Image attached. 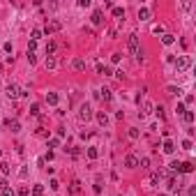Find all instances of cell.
<instances>
[{
	"instance_id": "cell-7",
	"label": "cell",
	"mask_w": 196,
	"mask_h": 196,
	"mask_svg": "<svg viewBox=\"0 0 196 196\" xmlns=\"http://www.w3.org/2000/svg\"><path fill=\"white\" fill-rule=\"evenodd\" d=\"M194 171V164L191 162H182L180 166H178V173H191Z\"/></svg>"
},
{
	"instance_id": "cell-44",
	"label": "cell",
	"mask_w": 196,
	"mask_h": 196,
	"mask_svg": "<svg viewBox=\"0 0 196 196\" xmlns=\"http://www.w3.org/2000/svg\"><path fill=\"white\" fill-rule=\"evenodd\" d=\"M19 194H21V196H28V187H21V189H19Z\"/></svg>"
},
{
	"instance_id": "cell-31",
	"label": "cell",
	"mask_w": 196,
	"mask_h": 196,
	"mask_svg": "<svg viewBox=\"0 0 196 196\" xmlns=\"http://www.w3.org/2000/svg\"><path fill=\"white\" fill-rule=\"evenodd\" d=\"M155 113H157V115H159V118H162V120H164V118H166V113H164V106H157V108H155Z\"/></svg>"
},
{
	"instance_id": "cell-40",
	"label": "cell",
	"mask_w": 196,
	"mask_h": 196,
	"mask_svg": "<svg viewBox=\"0 0 196 196\" xmlns=\"http://www.w3.org/2000/svg\"><path fill=\"white\" fill-rule=\"evenodd\" d=\"M2 196H16V194L9 189V187H7V189H2Z\"/></svg>"
},
{
	"instance_id": "cell-25",
	"label": "cell",
	"mask_w": 196,
	"mask_h": 196,
	"mask_svg": "<svg viewBox=\"0 0 196 196\" xmlns=\"http://www.w3.org/2000/svg\"><path fill=\"white\" fill-rule=\"evenodd\" d=\"M182 118H185V122H194V113H191V111H185V113H182Z\"/></svg>"
},
{
	"instance_id": "cell-24",
	"label": "cell",
	"mask_w": 196,
	"mask_h": 196,
	"mask_svg": "<svg viewBox=\"0 0 196 196\" xmlns=\"http://www.w3.org/2000/svg\"><path fill=\"white\" fill-rule=\"evenodd\" d=\"M32 196H44V187L35 185V187H32Z\"/></svg>"
},
{
	"instance_id": "cell-28",
	"label": "cell",
	"mask_w": 196,
	"mask_h": 196,
	"mask_svg": "<svg viewBox=\"0 0 196 196\" xmlns=\"http://www.w3.org/2000/svg\"><path fill=\"white\" fill-rule=\"evenodd\" d=\"M42 35H44V32H42L39 28H35V30H32V42H37V39L42 37Z\"/></svg>"
},
{
	"instance_id": "cell-8",
	"label": "cell",
	"mask_w": 196,
	"mask_h": 196,
	"mask_svg": "<svg viewBox=\"0 0 196 196\" xmlns=\"http://www.w3.org/2000/svg\"><path fill=\"white\" fill-rule=\"evenodd\" d=\"M72 67L76 69V72H83V69H85V60H83V58H74Z\"/></svg>"
},
{
	"instance_id": "cell-32",
	"label": "cell",
	"mask_w": 196,
	"mask_h": 196,
	"mask_svg": "<svg viewBox=\"0 0 196 196\" xmlns=\"http://www.w3.org/2000/svg\"><path fill=\"white\" fill-rule=\"evenodd\" d=\"M152 32L155 35H164V26H152Z\"/></svg>"
},
{
	"instance_id": "cell-10",
	"label": "cell",
	"mask_w": 196,
	"mask_h": 196,
	"mask_svg": "<svg viewBox=\"0 0 196 196\" xmlns=\"http://www.w3.org/2000/svg\"><path fill=\"white\" fill-rule=\"evenodd\" d=\"M150 111H152V104H150V102H143V106H141L139 115H141V118H145V115H148Z\"/></svg>"
},
{
	"instance_id": "cell-37",
	"label": "cell",
	"mask_w": 196,
	"mask_h": 196,
	"mask_svg": "<svg viewBox=\"0 0 196 196\" xmlns=\"http://www.w3.org/2000/svg\"><path fill=\"white\" fill-rule=\"evenodd\" d=\"M111 62H113V65H118V62H120V53H113V56H111Z\"/></svg>"
},
{
	"instance_id": "cell-19",
	"label": "cell",
	"mask_w": 196,
	"mask_h": 196,
	"mask_svg": "<svg viewBox=\"0 0 196 196\" xmlns=\"http://www.w3.org/2000/svg\"><path fill=\"white\" fill-rule=\"evenodd\" d=\"M85 155H88V159H97V157H99V150L97 148H88V150H85Z\"/></svg>"
},
{
	"instance_id": "cell-38",
	"label": "cell",
	"mask_w": 196,
	"mask_h": 196,
	"mask_svg": "<svg viewBox=\"0 0 196 196\" xmlns=\"http://www.w3.org/2000/svg\"><path fill=\"white\" fill-rule=\"evenodd\" d=\"M49 185H51V189H58V187H60V182H58V180H56V178H53V180H51V182H49Z\"/></svg>"
},
{
	"instance_id": "cell-20",
	"label": "cell",
	"mask_w": 196,
	"mask_h": 196,
	"mask_svg": "<svg viewBox=\"0 0 196 196\" xmlns=\"http://www.w3.org/2000/svg\"><path fill=\"white\" fill-rule=\"evenodd\" d=\"M169 189H171V191H178V189H180V185H178V180H176L173 176L169 178Z\"/></svg>"
},
{
	"instance_id": "cell-6",
	"label": "cell",
	"mask_w": 196,
	"mask_h": 196,
	"mask_svg": "<svg viewBox=\"0 0 196 196\" xmlns=\"http://www.w3.org/2000/svg\"><path fill=\"white\" fill-rule=\"evenodd\" d=\"M125 166H127V169H136V166H139V159H136L134 155H127L125 157Z\"/></svg>"
},
{
	"instance_id": "cell-21",
	"label": "cell",
	"mask_w": 196,
	"mask_h": 196,
	"mask_svg": "<svg viewBox=\"0 0 196 196\" xmlns=\"http://www.w3.org/2000/svg\"><path fill=\"white\" fill-rule=\"evenodd\" d=\"M162 176H164V173H162V171H157V173H152V176H150V182H152V185H159Z\"/></svg>"
},
{
	"instance_id": "cell-4",
	"label": "cell",
	"mask_w": 196,
	"mask_h": 196,
	"mask_svg": "<svg viewBox=\"0 0 196 196\" xmlns=\"http://www.w3.org/2000/svg\"><path fill=\"white\" fill-rule=\"evenodd\" d=\"M60 28H62L60 21H49L46 26H44V30H42V32H44V35H53V32H58Z\"/></svg>"
},
{
	"instance_id": "cell-30",
	"label": "cell",
	"mask_w": 196,
	"mask_h": 196,
	"mask_svg": "<svg viewBox=\"0 0 196 196\" xmlns=\"http://www.w3.org/2000/svg\"><path fill=\"white\" fill-rule=\"evenodd\" d=\"M139 134H141V132H139L136 127H132V129H129V139H139Z\"/></svg>"
},
{
	"instance_id": "cell-16",
	"label": "cell",
	"mask_w": 196,
	"mask_h": 196,
	"mask_svg": "<svg viewBox=\"0 0 196 196\" xmlns=\"http://www.w3.org/2000/svg\"><path fill=\"white\" fill-rule=\"evenodd\" d=\"M150 19V9L148 7H141L139 9V21H148Z\"/></svg>"
},
{
	"instance_id": "cell-11",
	"label": "cell",
	"mask_w": 196,
	"mask_h": 196,
	"mask_svg": "<svg viewBox=\"0 0 196 196\" xmlns=\"http://www.w3.org/2000/svg\"><path fill=\"white\" fill-rule=\"evenodd\" d=\"M173 42H176V37H173V35H169V32H164V35H162V44H164V46H171Z\"/></svg>"
},
{
	"instance_id": "cell-42",
	"label": "cell",
	"mask_w": 196,
	"mask_h": 196,
	"mask_svg": "<svg viewBox=\"0 0 196 196\" xmlns=\"http://www.w3.org/2000/svg\"><path fill=\"white\" fill-rule=\"evenodd\" d=\"M176 111H178V113L182 115V113H185V111H187V108H185V104H178V108H176Z\"/></svg>"
},
{
	"instance_id": "cell-34",
	"label": "cell",
	"mask_w": 196,
	"mask_h": 196,
	"mask_svg": "<svg viewBox=\"0 0 196 196\" xmlns=\"http://www.w3.org/2000/svg\"><path fill=\"white\" fill-rule=\"evenodd\" d=\"M58 145H60L58 139H49V148H58Z\"/></svg>"
},
{
	"instance_id": "cell-17",
	"label": "cell",
	"mask_w": 196,
	"mask_h": 196,
	"mask_svg": "<svg viewBox=\"0 0 196 196\" xmlns=\"http://www.w3.org/2000/svg\"><path fill=\"white\" fill-rule=\"evenodd\" d=\"M99 97H102L104 102H111V97H113V95H111V90H108V88H102V90H99Z\"/></svg>"
},
{
	"instance_id": "cell-41",
	"label": "cell",
	"mask_w": 196,
	"mask_h": 196,
	"mask_svg": "<svg viewBox=\"0 0 196 196\" xmlns=\"http://www.w3.org/2000/svg\"><path fill=\"white\" fill-rule=\"evenodd\" d=\"M78 7H90V0H78Z\"/></svg>"
},
{
	"instance_id": "cell-26",
	"label": "cell",
	"mask_w": 196,
	"mask_h": 196,
	"mask_svg": "<svg viewBox=\"0 0 196 196\" xmlns=\"http://www.w3.org/2000/svg\"><path fill=\"white\" fill-rule=\"evenodd\" d=\"M0 171H2V176H7V173H9V164H7V162H0Z\"/></svg>"
},
{
	"instance_id": "cell-43",
	"label": "cell",
	"mask_w": 196,
	"mask_h": 196,
	"mask_svg": "<svg viewBox=\"0 0 196 196\" xmlns=\"http://www.w3.org/2000/svg\"><path fill=\"white\" fill-rule=\"evenodd\" d=\"M0 189H7V180L5 178H0Z\"/></svg>"
},
{
	"instance_id": "cell-2",
	"label": "cell",
	"mask_w": 196,
	"mask_h": 196,
	"mask_svg": "<svg viewBox=\"0 0 196 196\" xmlns=\"http://www.w3.org/2000/svg\"><path fill=\"white\" fill-rule=\"evenodd\" d=\"M173 62H176V69H178V72H185V69L191 67V58L189 56H178V60H173Z\"/></svg>"
},
{
	"instance_id": "cell-13",
	"label": "cell",
	"mask_w": 196,
	"mask_h": 196,
	"mask_svg": "<svg viewBox=\"0 0 196 196\" xmlns=\"http://www.w3.org/2000/svg\"><path fill=\"white\" fill-rule=\"evenodd\" d=\"M58 99H60V97H58V93H46V104L56 106V104H58Z\"/></svg>"
},
{
	"instance_id": "cell-9",
	"label": "cell",
	"mask_w": 196,
	"mask_h": 196,
	"mask_svg": "<svg viewBox=\"0 0 196 196\" xmlns=\"http://www.w3.org/2000/svg\"><path fill=\"white\" fill-rule=\"evenodd\" d=\"M90 21H93V26H102V12H99V9H95L93 12V16H90Z\"/></svg>"
},
{
	"instance_id": "cell-5",
	"label": "cell",
	"mask_w": 196,
	"mask_h": 196,
	"mask_svg": "<svg viewBox=\"0 0 196 196\" xmlns=\"http://www.w3.org/2000/svg\"><path fill=\"white\" fill-rule=\"evenodd\" d=\"M7 97H9V99L21 97V88L16 85V83H9V85H7Z\"/></svg>"
},
{
	"instance_id": "cell-33",
	"label": "cell",
	"mask_w": 196,
	"mask_h": 196,
	"mask_svg": "<svg viewBox=\"0 0 196 196\" xmlns=\"http://www.w3.org/2000/svg\"><path fill=\"white\" fill-rule=\"evenodd\" d=\"M30 113L32 115H39V104H32V106H30Z\"/></svg>"
},
{
	"instance_id": "cell-29",
	"label": "cell",
	"mask_w": 196,
	"mask_h": 196,
	"mask_svg": "<svg viewBox=\"0 0 196 196\" xmlns=\"http://www.w3.org/2000/svg\"><path fill=\"white\" fill-rule=\"evenodd\" d=\"M139 164H141V169H145V171L150 169V159H148V157H143V159H141Z\"/></svg>"
},
{
	"instance_id": "cell-45",
	"label": "cell",
	"mask_w": 196,
	"mask_h": 196,
	"mask_svg": "<svg viewBox=\"0 0 196 196\" xmlns=\"http://www.w3.org/2000/svg\"><path fill=\"white\" fill-rule=\"evenodd\" d=\"M0 155H2V150H0Z\"/></svg>"
},
{
	"instance_id": "cell-27",
	"label": "cell",
	"mask_w": 196,
	"mask_h": 196,
	"mask_svg": "<svg viewBox=\"0 0 196 196\" xmlns=\"http://www.w3.org/2000/svg\"><path fill=\"white\" fill-rule=\"evenodd\" d=\"M46 53H49V56H53V53H56V42H49V46H46Z\"/></svg>"
},
{
	"instance_id": "cell-12",
	"label": "cell",
	"mask_w": 196,
	"mask_h": 196,
	"mask_svg": "<svg viewBox=\"0 0 196 196\" xmlns=\"http://www.w3.org/2000/svg\"><path fill=\"white\" fill-rule=\"evenodd\" d=\"M162 150H164L166 155H171V152L176 150V145H173V141H169V139H166V141H164V145H162Z\"/></svg>"
},
{
	"instance_id": "cell-22",
	"label": "cell",
	"mask_w": 196,
	"mask_h": 196,
	"mask_svg": "<svg viewBox=\"0 0 196 196\" xmlns=\"http://www.w3.org/2000/svg\"><path fill=\"white\" fill-rule=\"evenodd\" d=\"M111 12H113V16H115V19H125V9H122V7H113Z\"/></svg>"
},
{
	"instance_id": "cell-15",
	"label": "cell",
	"mask_w": 196,
	"mask_h": 196,
	"mask_svg": "<svg viewBox=\"0 0 196 196\" xmlns=\"http://www.w3.org/2000/svg\"><path fill=\"white\" fill-rule=\"evenodd\" d=\"M69 191H72L74 196L81 194V182H78V180H72V185H69Z\"/></svg>"
},
{
	"instance_id": "cell-36",
	"label": "cell",
	"mask_w": 196,
	"mask_h": 196,
	"mask_svg": "<svg viewBox=\"0 0 196 196\" xmlns=\"http://www.w3.org/2000/svg\"><path fill=\"white\" fill-rule=\"evenodd\" d=\"M28 62H30V65H35V62H37V56H35V53H28Z\"/></svg>"
},
{
	"instance_id": "cell-39",
	"label": "cell",
	"mask_w": 196,
	"mask_h": 196,
	"mask_svg": "<svg viewBox=\"0 0 196 196\" xmlns=\"http://www.w3.org/2000/svg\"><path fill=\"white\" fill-rule=\"evenodd\" d=\"M182 148H185V150H191V141H189V139L182 141Z\"/></svg>"
},
{
	"instance_id": "cell-23",
	"label": "cell",
	"mask_w": 196,
	"mask_h": 196,
	"mask_svg": "<svg viewBox=\"0 0 196 196\" xmlns=\"http://www.w3.org/2000/svg\"><path fill=\"white\" fill-rule=\"evenodd\" d=\"M97 122H99V125H108V115L99 111V113H97Z\"/></svg>"
},
{
	"instance_id": "cell-1",
	"label": "cell",
	"mask_w": 196,
	"mask_h": 196,
	"mask_svg": "<svg viewBox=\"0 0 196 196\" xmlns=\"http://www.w3.org/2000/svg\"><path fill=\"white\" fill-rule=\"evenodd\" d=\"M127 49H129V53H132V56H136L139 60L143 58V53H141V44H139V35H134V32H132V35L127 37Z\"/></svg>"
},
{
	"instance_id": "cell-14",
	"label": "cell",
	"mask_w": 196,
	"mask_h": 196,
	"mask_svg": "<svg viewBox=\"0 0 196 196\" xmlns=\"http://www.w3.org/2000/svg\"><path fill=\"white\" fill-rule=\"evenodd\" d=\"M5 127H9L12 132H19L21 125H19V120H5Z\"/></svg>"
},
{
	"instance_id": "cell-3",
	"label": "cell",
	"mask_w": 196,
	"mask_h": 196,
	"mask_svg": "<svg viewBox=\"0 0 196 196\" xmlns=\"http://www.w3.org/2000/svg\"><path fill=\"white\" fill-rule=\"evenodd\" d=\"M78 118H81L83 122H88V120L93 118V108H90V104H81V108H78Z\"/></svg>"
},
{
	"instance_id": "cell-35",
	"label": "cell",
	"mask_w": 196,
	"mask_h": 196,
	"mask_svg": "<svg viewBox=\"0 0 196 196\" xmlns=\"http://www.w3.org/2000/svg\"><path fill=\"white\" fill-rule=\"evenodd\" d=\"M104 76H113V69H111V67H106V65H104Z\"/></svg>"
},
{
	"instance_id": "cell-18",
	"label": "cell",
	"mask_w": 196,
	"mask_h": 196,
	"mask_svg": "<svg viewBox=\"0 0 196 196\" xmlns=\"http://www.w3.org/2000/svg\"><path fill=\"white\" fill-rule=\"evenodd\" d=\"M44 65H46V69H56V67H58V60H56V58H53V56H49Z\"/></svg>"
}]
</instances>
